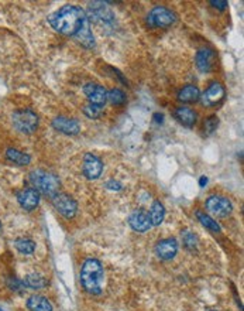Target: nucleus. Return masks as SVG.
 <instances>
[{
  "label": "nucleus",
  "mask_w": 244,
  "mask_h": 311,
  "mask_svg": "<svg viewBox=\"0 0 244 311\" xmlns=\"http://www.w3.org/2000/svg\"><path fill=\"white\" fill-rule=\"evenodd\" d=\"M48 23L58 33L76 38L83 47H95V38L85 10L73 4H66L48 16Z\"/></svg>",
  "instance_id": "1"
},
{
  "label": "nucleus",
  "mask_w": 244,
  "mask_h": 311,
  "mask_svg": "<svg viewBox=\"0 0 244 311\" xmlns=\"http://www.w3.org/2000/svg\"><path fill=\"white\" fill-rule=\"evenodd\" d=\"M103 278H105L103 266L98 259H86L83 262L81 269V283L82 287L89 294L98 296L102 293Z\"/></svg>",
  "instance_id": "2"
},
{
  "label": "nucleus",
  "mask_w": 244,
  "mask_h": 311,
  "mask_svg": "<svg viewBox=\"0 0 244 311\" xmlns=\"http://www.w3.org/2000/svg\"><path fill=\"white\" fill-rule=\"evenodd\" d=\"M30 181L38 192H42V194L49 196L58 194L59 181L51 172H44V170H34L30 172Z\"/></svg>",
  "instance_id": "3"
},
{
  "label": "nucleus",
  "mask_w": 244,
  "mask_h": 311,
  "mask_svg": "<svg viewBox=\"0 0 244 311\" xmlns=\"http://www.w3.org/2000/svg\"><path fill=\"white\" fill-rule=\"evenodd\" d=\"M13 128L20 133L31 134L38 128V116L31 109H18L11 115Z\"/></svg>",
  "instance_id": "4"
},
{
  "label": "nucleus",
  "mask_w": 244,
  "mask_h": 311,
  "mask_svg": "<svg viewBox=\"0 0 244 311\" xmlns=\"http://www.w3.org/2000/svg\"><path fill=\"white\" fill-rule=\"evenodd\" d=\"M86 16H88V20H92L99 27H113L114 22H116L114 13L106 6V3L103 2L90 3Z\"/></svg>",
  "instance_id": "5"
},
{
  "label": "nucleus",
  "mask_w": 244,
  "mask_h": 311,
  "mask_svg": "<svg viewBox=\"0 0 244 311\" xmlns=\"http://www.w3.org/2000/svg\"><path fill=\"white\" fill-rule=\"evenodd\" d=\"M175 22H177L175 13L171 12L170 8H164V6H157L147 16V23L150 27L165 28V27H170V26L174 24Z\"/></svg>",
  "instance_id": "6"
},
{
  "label": "nucleus",
  "mask_w": 244,
  "mask_h": 311,
  "mask_svg": "<svg viewBox=\"0 0 244 311\" xmlns=\"http://www.w3.org/2000/svg\"><path fill=\"white\" fill-rule=\"evenodd\" d=\"M206 208L208 211L219 218H225L229 216L232 211H233V205L229 201L226 196H212L208 198L206 201Z\"/></svg>",
  "instance_id": "7"
},
{
  "label": "nucleus",
  "mask_w": 244,
  "mask_h": 311,
  "mask_svg": "<svg viewBox=\"0 0 244 311\" xmlns=\"http://www.w3.org/2000/svg\"><path fill=\"white\" fill-rule=\"evenodd\" d=\"M54 206L58 210V212L61 214L64 218L66 220H72L73 216L76 215V211H78V205L75 202V200L71 198L66 194H57L54 196Z\"/></svg>",
  "instance_id": "8"
},
{
  "label": "nucleus",
  "mask_w": 244,
  "mask_h": 311,
  "mask_svg": "<svg viewBox=\"0 0 244 311\" xmlns=\"http://www.w3.org/2000/svg\"><path fill=\"white\" fill-rule=\"evenodd\" d=\"M52 128L59 133L73 136V134H78L81 132V123L78 122L76 119H72V118L57 116L55 119H52Z\"/></svg>",
  "instance_id": "9"
},
{
  "label": "nucleus",
  "mask_w": 244,
  "mask_h": 311,
  "mask_svg": "<svg viewBox=\"0 0 244 311\" xmlns=\"http://www.w3.org/2000/svg\"><path fill=\"white\" fill-rule=\"evenodd\" d=\"M83 92L86 95V98L92 105H98V106H103L107 100V90L99 85V84H93L89 82L83 86Z\"/></svg>",
  "instance_id": "10"
},
{
  "label": "nucleus",
  "mask_w": 244,
  "mask_h": 311,
  "mask_svg": "<svg viewBox=\"0 0 244 311\" xmlns=\"http://www.w3.org/2000/svg\"><path fill=\"white\" fill-rule=\"evenodd\" d=\"M103 172V164L100 158L92 153H86L83 157V174L89 180H96Z\"/></svg>",
  "instance_id": "11"
},
{
  "label": "nucleus",
  "mask_w": 244,
  "mask_h": 311,
  "mask_svg": "<svg viewBox=\"0 0 244 311\" xmlns=\"http://www.w3.org/2000/svg\"><path fill=\"white\" fill-rule=\"evenodd\" d=\"M216 52L212 48H202L198 51L196 54V66L201 72H211L212 70L216 66Z\"/></svg>",
  "instance_id": "12"
},
{
  "label": "nucleus",
  "mask_w": 244,
  "mask_h": 311,
  "mask_svg": "<svg viewBox=\"0 0 244 311\" xmlns=\"http://www.w3.org/2000/svg\"><path fill=\"white\" fill-rule=\"evenodd\" d=\"M40 192L35 188H24L17 194V201L25 211H33L40 204Z\"/></svg>",
  "instance_id": "13"
},
{
  "label": "nucleus",
  "mask_w": 244,
  "mask_h": 311,
  "mask_svg": "<svg viewBox=\"0 0 244 311\" xmlns=\"http://www.w3.org/2000/svg\"><path fill=\"white\" fill-rule=\"evenodd\" d=\"M178 252V242L174 238H167L155 245V254L163 260H171Z\"/></svg>",
  "instance_id": "14"
},
{
  "label": "nucleus",
  "mask_w": 244,
  "mask_h": 311,
  "mask_svg": "<svg viewBox=\"0 0 244 311\" xmlns=\"http://www.w3.org/2000/svg\"><path fill=\"white\" fill-rule=\"evenodd\" d=\"M223 98H225V88L218 82L211 84V86L205 90V94L201 96L205 106H215L220 104Z\"/></svg>",
  "instance_id": "15"
},
{
  "label": "nucleus",
  "mask_w": 244,
  "mask_h": 311,
  "mask_svg": "<svg viewBox=\"0 0 244 311\" xmlns=\"http://www.w3.org/2000/svg\"><path fill=\"white\" fill-rule=\"evenodd\" d=\"M129 224L134 230L137 232H147V230L151 228V222L148 218V214L143 210H136L134 212L129 216Z\"/></svg>",
  "instance_id": "16"
},
{
  "label": "nucleus",
  "mask_w": 244,
  "mask_h": 311,
  "mask_svg": "<svg viewBox=\"0 0 244 311\" xmlns=\"http://www.w3.org/2000/svg\"><path fill=\"white\" fill-rule=\"evenodd\" d=\"M174 116L185 128H194L196 123V119H198V115H196L195 110L188 106L177 108L175 112H174Z\"/></svg>",
  "instance_id": "17"
},
{
  "label": "nucleus",
  "mask_w": 244,
  "mask_h": 311,
  "mask_svg": "<svg viewBox=\"0 0 244 311\" xmlns=\"http://www.w3.org/2000/svg\"><path fill=\"white\" fill-rule=\"evenodd\" d=\"M27 308L30 311H52V304L44 296H31L27 300Z\"/></svg>",
  "instance_id": "18"
},
{
  "label": "nucleus",
  "mask_w": 244,
  "mask_h": 311,
  "mask_svg": "<svg viewBox=\"0 0 244 311\" xmlns=\"http://www.w3.org/2000/svg\"><path fill=\"white\" fill-rule=\"evenodd\" d=\"M201 99V92L195 85H187L178 92V100L184 104H194Z\"/></svg>",
  "instance_id": "19"
},
{
  "label": "nucleus",
  "mask_w": 244,
  "mask_h": 311,
  "mask_svg": "<svg viewBox=\"0 0 244 311\" xmlns=\"http://www.w3.org/2000/svg\"><path fill=\"white\" fill-rule=\"evenodd\" d=\"M6 157H7L8 162H11L13 164L17 166H28L31 162V157L30 154H27L21 150H17V148H7L6 150Z\"/></svg>",
  "instance_id": "20"
},
{
  "label": "nucleus",
  "mask_w": 244,
  "mask_h": 311,
  "mask_svg": "<svg viewBox=\"0 0 244 311\" xmlns=\"http://www.w3.org/2000/svg\"><path fill=\"white\" fill-rule=\"evenodd\" d=\"M164 216H165V210H164V205L160 202V201H155L153 202L151 205V208H150V215H148V218H150V222H151V226L154 225H160V224H163L164 221Z\"/></svg>",
  "instance_id": "21"
},
{
  "label": "nucleus",
  "mask_w": 244,
  "mask_h": 311,
  "mask_svg": "<svg viewBox=\"0 0 244 311\" xmlns=\"http://www.w3.org/2000/svg\"><path fill=\"white\" fill-rule=\"evenodd\" d=\"M24 283V287L27 288H31V290H41L44 287L47 286V280L42 278L38 273H30L27 274L23 280Z\"/></svg>",
  "instance_id": "22"
},
{
  "label": "nucleus",
  "mask_w": 244,
  "mask_h": 311,
  "mask_svg": "<svg viewBox=\"0 0 244 311\" xmlns=\"http://www.w3.org/2000/svg\"><path fill=\"white\" fill-rule=\"evenodd\" d=\"M196 218L199 220V222L204 225L206 230H212V232H215V234L220 232V225L212 218L211 215L202 212V211H198V212H196Z\"/></svg>",
  "instance_id": "23"
},
{
  "label": "nucleus",
  "mask_w": 244,
  "mask_h": 311,
  "mask_svg": "<svg viewBox=\"0 0 244 311\" xmlns=\"http://www.w3.org/2000/svg\"><path fill=\"white\" fill-rule=\"evenodd\" d=\"M16 249L23 254H31L35 250V244H34L31 239H27V238H18L16 239Z\"/></svg>",
  "instance_id": "24"
},
{
  "label": "nucleus",
  "mask_w": 244,
  "mask_h": 311,
  "mask_svg": "<svg viewBox=\"0 0 244 311\" xmlns=\"http://www.w3.org/2000/svg\"><path fill=\"white\" fill-rule=\"evenodd\" d=\"M107 100L112 104V105H123L126 102V94L122 90H110L107 92Z\"/></svg>",
  "instance_id": "25"
},
{
  "label": "nucleus",
  "mask_w": 244,
  "mask_h": 311,
  "mask_svg": "<svg viewBox=\"0 0 244 311\" xmlns=\"http://www.w3.org/2000/svg\"><path fill=\"white\" fill-rule=\"evenodd\" d=\"M102 112H103V106H98V105H86V106L83 108V114L90 118V119H98L99 116L102 115Z\"/></svg>",
  "instance_id": "26"
},
{
  "label": "nucleus",
  "mask_w": 244,
  "mask_h": 311,
  "mask_svg": "<svg viewBox=\"0 0 244 311\" xmlns=\"http://www.w3.org/2000/svg\"><path fill=\"white\" fill-rule=\"evenodd\" d=\"M182 242H184V245L187 246L188 249L194 250L196 248V244H198V239H196V236L192 234V232L185 230V232L182 234Z\"/></svg>",
  "instance_id": "27"
},
{
  "label": "nucleus",
  "mask_w": 244,
  "mask_h": 311,
  "mask_svg": "<svg viewBox=\"0 0 244 311\" xmlns=\"http://www.w3.org/2000/svg\"><path fill=\"white\" fill-rule=\"evenodd\" d=\"M218 126H219V119H218V116H211V118H208V119L205 120L204 124L205 133H206V134H212L213 132L218 129Z\"/></svg>",
  "instance_id": "28"
},
{
  "label": "nucleus",
  "mask_w": 244,
  "mask_h": 311,
  "mask_svg": "<svg viewBox=\"0 0 244 311\" xmlns=\"http://www.w3.org/2000/svg\"><path fill=\"white\" fill-rule=\"evenodd\" d=\"M7 286L10 290H20V288H24V283H23V280H18V278H10L7 280Z\"/></svg>",
  "instance_id": "29"
},
{
  "label": "nucleus",
  "mask_w": 244,
  "mask_h": 311,
  "mask_svg": "<svg viewBox=\"0 0 244 311\" xmlns=\"http://www.w3.org/2000/svg\"><path fill=\"white\" fill-rule=\"evenodd\" d=\"M211 4L213 8H219V10H225V8H228V2H220V0H211Z\"/></svg>",
  "instance_id": "30"
},
{
  "label": "nucleus",
  "mask_w": 244,
  "mask_h": 311,
  "mask_svg": "<svg viewBox=\"0 0 244 311\" xmlns=\"http://www.w3.org/2000/svg\"><path fill=\"white\" fill-rule=\"evenodd\" d=\"M106 187L110 190H114V191H119V190H122V184H120L119 181L110 180L106 182Z\"/></svg>",
  "instance_id": "31"
},
{
  "label": "nucleus",
  "mask_w": 244,
  "mask_h": 311,
  "mask_svg": "<svg viewBox=\"0 0 244 311\" xmlns=\"http://www.w3.org/2000/svg\"><path fill=\"white\" fill-rule=\"evenodd\" d=\"M154 118H155V122H158V123H163V118L164 116L161 115V114H160V115H158V114H155L154 115Z\"/></svg>",
  "instance_id": "32"
},
{
  "label": "nucleus",
  "mask_w": 244,
  "mask_h": 311,
  "mask_svg": "<svg viewBox=\"0 0 244 311\" xmlns=\"http://www.w3.org/2000/svg\"><path fill=\"white\" fill-rule=\"evenodd\" d=\"M206 182H208V178H206V177H202V178L199 180V186L204 187V186H206Z\"/></svg>",
  "instance_id": "33"
},
{
  "label": "nucleus",
  "mask_w": 244,
  "mask_h": 311,
  "mask_svg": "<svg viewBox=\"0 0 244 311\" xmlns=\"http://www.w3.org/2000/svg\"><path fill=\"white\" fill-rule=\"evenodd\" d=\"M0 311H3V310H1V307H0Z\"/></svg>",
  "instance_id": "34"
},
{
  "label": "nucleus",
  "mask_w": 244,
  "mask_h": 311,
  "mask_svg": "<svg viewBox=\"0 0 244 311\" xmlns=\"http://www.w3.org/2000/svg\"><path fill=\"white\" fill-rule=\"evenodd\" d=\"M0 228H1V224H0Z\"/></svg>",
  "instance_id": "35"
},
{
  "label": "nucleus",
  "mask_w": 244,
  "mask_h": 311,
  "mask_svg": "<svg viewBox=\"0 0 244 311\" xmlns=\"http://www.w3.org/2000/svg\"><path fill=\"white\" fill-rule=\"evenodd\" d=\"M212 311H216V310H212Z\"/></svg>",
  "instance_id": "36"
}]
</instances>
